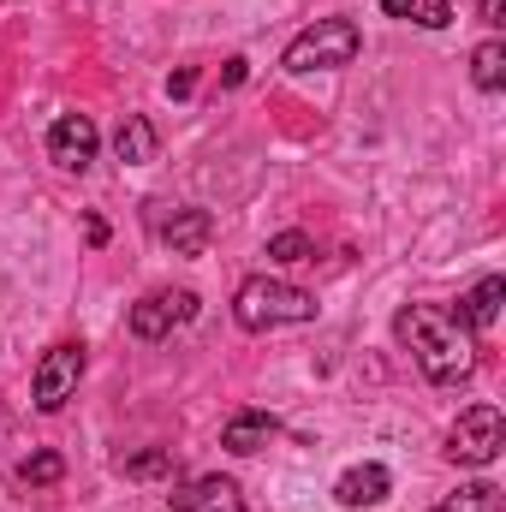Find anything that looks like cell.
Wrapping results in <instances>:
<instances>
[{"label":"cell","instance_id":"24","mask_svg":"<svg viewBox=\"0 0 506 512\" xmlns=\"http://www.w3.org/2000/svg\"><path fill=\"white\" fill-rule=\"evenodd\" d=\"M435 512H441V507H435Z\"/></svg>","mask_w":506,"mask_h":512},{"label":"cell","instance_id":"7","mask_svg":"<svg viewBox=\"0 0 506 512\" xmlns=\"http://www.w3.org/2000/svg\"><path fill=\"white\" fill-rule=\"evenodd\" d=\"M96 120L90 114H60L54 126H48V161L54 167H66V173H84L90 161H96Z\"/></svg>","mask_w":506,"mask_h":512},{"label":"cell","instance_id":"2","mask_svg":"<svg viewBox=\"0 0 506 512\" xmlns=\"http://www.w3.org/2000/svg\"><path fill=\"white\" fill-rule=\"evenodd\" d=\"M233 316L245 334H268V328H292V322H316V298L292 280H274V274H251L239 292H233Z\"/></svg>","mask_w":506,"mask_h":512},{"label":"cell","instance_id":"15","mask_svg":"<svg viewBox=\"0 0 506 512\" xmlns=\"http://www.w3.org/2000/svg\"><path fill=\"white\" fill-rule=\"evenodd\" d=\"M60 477H66V459H60L54 447H42V453H24V459H18V483H24V489H54Z\"/></svg>","mask_w":506,"mask_h":512},{"label":"cell","instance_id":"6","mask_svg":"<svg viewBox=\"0 0 506 512\" xmlns=\"http://www.w3.org/2000/svg\"><path fill=\"white\" fill-rule=\"evenodd\" d=\"M197 316V292H149L143 304H131V334L137 340H167L179 322H191Z\"/></svg>","mask_w":506,"mask_h":512},{"label":"cell","instance_id":"16","mask_svg":"<svg viewBox=\"0 0 506 512\" xmlns=\"http://www.w3.org/2000/svg\"><path fill=\"white\" fill-rule=\"evenodd\" d=\"M471 84H477V90H501L506 84V42L489 36V42L471 54Z\"/></svg>","mask_w":506,"mask_h":512},{"label":"cell","instance_id":"1","mask_svg":"<svg viewBox=\"0 0 506 512\" xmlns=\"http://www.w3.org/2000/svg\"><path fill=\"white\" fill-rule=\"evenodd\" d=\"M393 334L417 358L423 382H435V387L471 382V370H477V334L453 310H441V304H405L393 316Z\"/></svg>","mask_w":506,"mask_h":512},{"label":"cell","instance_id":"14","mask_svg":"<svg viewBox=\"0 0 506 512\" xmlns=\"http://www.w3.org/2000/svg\"><path fill=\"white\" fill-rule=\"evenodd\" d=\"M381 12L399 18V24H423V30H447L453 24V6L447 0H381Z\"/></svg>","mask_w":506,"mask_h":512},{"label":"cell","instance_id":"21","mask_svg":"<svg viewBox=\"0 0 506 512\" xmlns=\"http://www.w3.org/2000/svg\"><path fill=\"white\" fill-rule=\"evenodd\" d=\"M84 239H90V245H108V221H102V215H90V221H84Z\"/></svg>","mask_w":506,"mask_h":512},{"label":"cell","instance_id":"19","mask_svg":"<svg viewBox=\"0 0 506 512\" xmlns=\"http://www.w3.org/2000/svg\"><path fill=\"white\" fill-rule=\"evenodd\" d=\"M310 256H316V245L304 233H274L268 239V262H310Z\"/></svg>","mask_w":506,"mask_h":512},{"label":"cell","instance_id":"3","mask_svg":"<svg viewBox=\"0 0 506 512\" xmlns=\"http://www.w3.org/2000/svg\"><path fill=\"white\" fill-rule=\"evenodd\" d=\"M358 48H364V36H358V24L352 18H316L304 36H292V48H286V72H340V66H352L358 60Z\"/></svg>","mask_w":506,"mask_h":512},{"label":"cell","instance_id":"18","mask_svg":"<svg viewBox=\"0 0 506 512\" xmlns=\"http://www.w3.org/2000/svg\"><path fill=\"white\" fill-rule=\"evenodd\" d=\"M120 471H126L131 483H149V477H173V447H149V453H137V459H120Z\"/></svg>","mask_w":506,"mask_h":512},{"label":"cell","instance_id":"4","mask_svg":"<svg viewBox=\"0 0 506 512\" xmlns=\"http://www.w3.org/2000/svg\"><path fill=\"white\" fill-rule=\"evenodd\" d=\"M501 447H506L501 405H471V411H459V423H453V435H447V459H453V465H489Z\"/></svg>","mask_w":506,"mask_h":512},{"label":"cell","instance_id":"10","mask_svg":"<svg viewBox=\"0 0 506 512\" xmlns=\"http://www.w3.org/2000/svg\"><path fill=\"white\" fill-rule=\"evenodd\" d=\"M215 239V215L209 209H179L173 221H161V245L173 256H203Z\"/></svg>","mask_w":506,"mask_h":512},{"label":"cell","instance_id":"20","mask_svg":"<svg viewBox=\"0 0 506 512\" xmlns=\"http://www.w3.org/2000/svg\"><path fill=\"white\" fill-rule=\"evenodd\" d=\"M191 90H197V72H191V66H185V72H173V78H167V96H191Z\"/></svg>","mask_w":506,"mask_h":512},{"label":"cell","instance_id":"22","mask_svg":"<svg viewBox=\"0 0 506 512\" xmlns=\"http://www.w3.org/2000/svg\"><path fill=\"white\" fill-rule=\"evenodd\" d=\"M251 78V66L245 60H227V72H221V84H245Z\"/></svg>","mask_w":506,"mask_h":512},{"label":"cell","instance_id":"13","mask_svg":"<svg viewBox=\"0 0 506 512\" xmlns=\"http://www.w3.org/2000/svg\"><path fill=\"white\" fill-rule=\"evenodd\" d=\"M155 149H161L155 126H149L143 114H126V120H120V131H114V155H120L126 167H149V161H155Z\"/></svg>","mask_w":506,"mask_h":512},{"label":"cell","instance_id":"11","mask_svg":"<svg viewBox=\"0 0 506 512\" xmlns=\"http://www.w3.org/2000/svg\"><path fill=\"white\" fill-rule=\"evenodd\" d=\"M501 298H506V280H501V274H483V280L459 298V310H453V316H459L471 334H489V328H495V316H501Z\"/></svg>","mask_w":506,"mask_h":512},{"label":"cell","instance_id":"23","mask_svg":"<svg viewBox=\"0 0 506 512\" xmlns=\"http://www.w3.org/2000/svg\"><path fill=\"white\" fill-rule=\"evenodd\" d=\"M501 12H506V0H483V24H501Z\"/></svg>","mask_w":506,"mask_h":512},{"label":"cell","instance_id":"5","mask_svg":"<svg viewBox=\"0 0 506 512\" xmlns=\"http://www.w3.org/2000/svg\"><path fill=\"white\" fill-rule=\"evenodd\" d=\"M78 376H84V346H72V340L48 346L42 364H36V376H30V399H36V411H60V405L78 393Z\"/></svg>","mask_w":506,"mask_h":512},{"label":"cell","instance_id":"8","mask_svg":"<svg viewBox=\"0 0 506 512\" xmlns=\"http://www.w3.org/2000/svg\"><path fill=\"white\" fill-rule=\"evenodd\" d=\"M173 512H245V489L233 477H197V483H179L167 495Z\"/></svg>","mask_w":506,"mask_h":512},{"label":"cell","instance_id":"12","mask_svg":"<svg viewBox=\"0 0 506 512\" xmlns=\"http://www.w3.org/2000/svg\"><path fill=\"white\" fill-rule=\"evenodd\" d=\"M274 435H280V417H268V411H239V417L221 429V447H227V453H262Z\"/></svg>","mask_w":506,"mask_h":512},{"label":"cell","instance_id":"9","mask_svg":"<svg viewBox=\"0 0 506 512\" xmlns=\"http://www.w3.org/2000/svg\"><path fill=\"white\" fill-rule=\"evenodd\" d=\"M387 489H393L387 465H352V471H340V483H334V501H340L346 512L381 507V501H387Z\"/></svg>","mask_w":506,"mask_h":512},{"label":"cell","instance_id":"17","mask_svg":"<svg viewBox=\"0 0 506 512\" xmlns=\"http://www.w3.org/2000/svg\"><path fill=\"white\" fill-rule=\"evenodd\" d=\"M441 512H501V489L495 483H465L459 495H447Z\"/></svg>","mask_w":506,"mask_h":512}]
</instances>
